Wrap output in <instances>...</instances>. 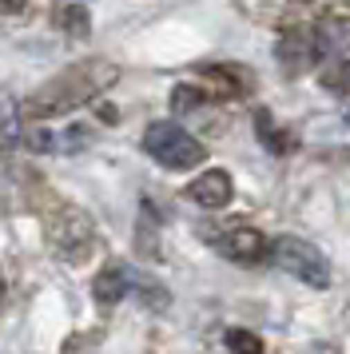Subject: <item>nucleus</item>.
Masks as SVG:
<instances>
[{
    "label": "nucleus",
    "instance_id": "nucleus-1",
    "mask_svg": "<svg viewBox=\"0 0 350 354\" xmlns=\"http://www.w3.org/2000/svg\"><path fill=\"white\" fill-rule=\"evenodd\" d=\"M111 80H116V68H111L108 60L72 64V68H64L56 80H48L44 88L36 92V100H28L24 112L28 115H60V112H68V108L84 104V100H92L95 92L108 88Z\"/></svg>",
    "mask_w": 350,
    "mask_h": 354
},
{
    "label": "nucleus",
    "instance_id": "nucleus-2",
    "mask_svg": "<svg viewBox=\"0 0 350 354\" xmlns=\"http://www.w3.org/2000/svg\"><path fill=\"white\" fill-rule=\"evenodd\" d=\"M143 151L159 167H167V171H191V167H199L207 160V147L183 124H175V120L147 124V131H143Z\"/></svg>",
    "mask_w": 350,
    "mask_h": 354
},
{
    "label": "nucleus",
    "instance_id": "nucleus-3",
    "mask_svg": "<svg viewBox=\"0 0 350 354\" xmlns=\"http://www.w3.org/2000/svg\"><path fill=\"white\" fill-rule=\"evenodd\" d=\"M270 263L286 271L291 279H299L306 287H326L331 283V263L318 251L315 243L299 239V235H279L270 243Z\"/></svg>",
    "mask_w": 350,
    "mask_h": 354
},
{
    "label": "nucleus",
    "instance_id": "nucleus-4",
    "mask_svg": "<svg viewBox=\"0 0 350 354\" xmlns=\"http://www.w3.org/2000/svg\"><path fill=\"white\" fill-rule=\"evenodd\" d=\"M318 80L326 88H347L350 84V28L338 20L318 24V60H315Z\"/></svg>",
    "mask_w": 350,
    "mask_h": 354
},
{
    "label": "nucleus",
    "instance_id": "nucleus-5",
    "mask_svg": "<svg viewBox=\"0 0 350 354\" xmlns=\"http://www.w3.org/2000/svg\"><path fill=\"white\" fill-rule=\"evenodd\" d=\"M203 239L231 263H263L270 259V243L263 239V231H255L247 223H223L203 231Z\"/></svg>",
    "mask_w": 350,
    "mask_h": 354
},
{
    "label": "nucleus",
    "instance_id": "nucleus-6",
    "mask_svg": "<svg viewBox=\"0 0 350 354\" xmlns=\"http://www.w3.org/2000/svg\"><path fill=\"white\" fill-rule=\"evenodd\" d=\"M275 60L286 68V76L311 72L318 60V24H291L275 40Z\"/></svg>",
    "mask_w": 350,
    "mask_h": 354
},
{
    "label": "nucleus",
    "instance_id": "nucleus-7",
    "mask_svg": "<svg viewBox=\"0 0 350 354\" xmlns=\"http://www.w3.org/2000/svg\"><path fill=\"white\" fill-rule=\"evenodd\" d=\"M92 219L84 215V211H76V207H68L52 223V247L60 251V259H68V263H80V259L92 251Z\"/></svg>",
    "mask_w": 350,
    "mask_h": 354
},
{
    "label": "nucleus",
    "instance_id": "nucleus-8",
    "mask_svg": "<svg viewBox=\"0 0 350 354\" xmlns=\"http://www.w3.org/2000/svg\"><path fill=\"white\" fill-rule=\"evenodd\" d=\"M187 199L195 203V207H203V211H223L231 199H235V183H231L227 171L211 167V171H203V176H195L187 183Z\"/></svg>",
    "mask_w": 350,
    "mask_h": 354
},
{
    "label": "nucleus",
    "instance_id": "nucleus-9",
    "mask_svg": "<svg viewBox=\"0 0 350 354\" xmlns=\"http://www.w3.org/2000/svg\"><path fill=\"white\" fill-rule=\"evenodd\" d=\"M140 283H143V279L131 271V267H124V263H111L108 271L95 279V299H100L104 306H111V303H120L131 287H140Z\"/></svg>",
    "mask_w": 350,
    "mask_h": 354
},
{
    "label": "nucleus",
    "instance_id": "nucleus-10",
    "mask_svg": "<svg viewBox=\"0 0 350 354\" xmlns=\"http://www.w3.org/2000/svg\"><path fill=\"white\" fill-rule=\"evenodd\" d=\"M0 136L4 140H16L20 136V108L12 104L8 92H0Z\"/></svg>",
    "mask_w": 350,
    "mask_h": 354
},
{
    "label": "nucleus",
    "instance_id": "nucleus-11",
    "mask_svg": "<svg viewBox=\"0 0 350 354\" xmlns=\"http://www.w3.org/2000/svg\"><path fill=\"white\" fill-rule=\"evenodd\" d=\"M227 346L235 354H263V342L255 335H243V330H227Z\"/></svg>",
    "mask_w": 350,
    "mask_h": 354
},
{
    "label": "nucleus",
    "instance_id": "nucleus-12",
    "mask_svg": "<svg viewBox=\"0 0 350 354\" xmlns=\"http://www.w3.org/2000/svg\"><path fill=\"white\" fill-rule=\"evenodd\" d=\"M64 24L72 28V36H80L88 28V12H84V8H64Z\"/></svg>",
    "mask_w": 350,
    "mask_h": 354
},
{
    "label": "nucleus",
    "instance_id": "nucleus-13",
    "mask_svg": "<svg viewBox=\"0 0 350 354\" xmlns=\"http://www.w3.org/2000/svg\"><path fill=\"white\" fill-rule=\"evenodd\" d=\"M28 0H0V12H24Z\"/></svg>",
    "mask_w": 350,
    "mask_h": 354
},
{
    "label": "nucleus",
    "instance_id": "nucleus-14",
    "mask_svg": "<svg viewBox=\"0 0 350 354\" xmlns=\"http://www.w3.org/2000/svg\"><path fill=\"white\" fill-rule=\"evenodd\" d=\"M0 295H4V279H0Z\"/></svg>",
    "mask_w": 350,
    "mask_h": 354
}]
</instances>
